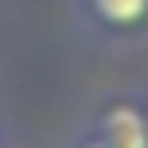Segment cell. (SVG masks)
<instances>
[{
  "label": "cell",
  "mask_w": 148,
  "mask_h": 148,
  "mask_svg": "<svg viewBox=\"0 0 148 148\" xmlns=\"http://www.w3.org/2000/svg\"><path fill=\"white\" fill-rule=\"evenodd\" d=\"M102 143L111 148H148V116L139 106H111L102 116Z\"/></svg>",
  "instance_id": "1"
},
{
  "label": "cell",
  "mask_w": 148,
  "mask_h": 148,
  "mask_svg": "<svg viewBox=\"0 0 148 148\" xmlns=\"http://www.w3.org/2000/svg\"><path fill=\"white\" fill-rule=\"evenodd\" d=\"M92 9L106 18V23H139L143 14H148V0H92Z\"/></svg>",
  "instance_id": "2"
},
{
  "label": "cell",
  "mask_w": 148,
  "mask_h": 148,
  "mask_svg": "<svg viewBox=\"0 0 148 148\" xmlns=\"http://www.w3.org/2000/svg\"><path fill=\"white\" fill-rule=\"evenodd\" d=\"M83 148H111V143H102V139H92V143H83Z\"/></svg>",
  "instance_id": "3"
},
{
  "label": "cell",
  "mask_w": 148,
  "mask_h": 148,
  "mask_svg": "<svg viewBox=\"0 0 148 148\" xmlns=\"http://www.w3.org/2000/svg\"><path fill=\"white\" fill-rule=\"evenodd\" d=\"M143 116H148V111H143Z\"/></svg>",
  "instance_id": "4"
}]
</instances>
